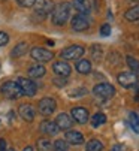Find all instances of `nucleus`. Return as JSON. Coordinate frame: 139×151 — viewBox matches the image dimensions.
Instances as JSON below:
<instances>
[{"instance_id": "29", "label": "nucleus", "mask_w": 139, "mask_h": 151, "mask_svg": "<svg viewBox=\"0 0 139 151\" xmlns=\"http://www.w3.org/2000/svg\"><path fill=\"white\" fill-rule=\"evenodd\" d=\"M91 52H93V57H94L96 60H100V57H102V50H100V45H93Z\"/></svg>"}, {"instance_id": "22", "label": "nucleus", "mask_w": 139, "mask_h": 151, "mask_svg": "<svg viewBox=\"0 0 139 151\" xmlns=\"http://www.w3.org/2000/svg\"><path fill=\"white\" fill-rule=\"evenodd\" d=\"M36 148L37 151H53V142L48 138H40L36 142Z\"/></svg>"}, {"instance_id": "24", "label": "nucleus", "mask_w": 139, "mask_h": 151, "mask_svg": "<svg viewBox=\"0 0 139 151\" xmlns=\"http://www.w3.org/2000/svg\"><path fill=\"white\" fill-rule=\"evenodd\" d=\"M103 150V144L99 141V139H90L87 142V147H85V151H102Z\"/></svg>"}, {"instance_id": "11", "label": "nucleus", "mask_w": 139, "mask_h": 151, "mask_svg": "<svg viewBox=\"0 0 139 151\" xmlns=\"http://www.w3.org/2000/svg\"><path fill=\"white\" fill-rule=\"evenodd\" d=\"M53 70L55 73V76H63V78H67L69 75H71L72 72V68H71V64H69L67 61H55L53 64Z\"/></svg>"}, {"instance_id": "3", "label": "nucleus", "mask_w": 139, "mask_h": 151, "mask_svg": "<svg viewBox=\"0 0 139 151\" xmlns=\"http://www.w3.org/2000/svg\"><path fill=\"white\" fill-rule=\"evenodd\" d=\"M93 94H94L96 97H99V99H102V100H108L115 94V88H114V85H111L108 82H100V84L94 85Z\"/></svg>"}, {"instance_id": "16", "label": "nucleus", "mask_w": 139, "mask_h": 151, "mask_svg": "<svg viewBox=\"0 0 139 151\" xmlns=\"http://www.w3.org/2000/svg\"><path fill=\"white\" fill-rule=\"evenodd\" d=\"M39 129H40L42 133L48 135V136H53V135H55L57 132H60L58 127H57V124H55V121H51V120H43V121L40 123Z\"/></svg>"}, {"instance_id": "28", "label": "nucleus", "mask_w": 139, "mask_h": 151, "mask_svg": "<svg viewBox=\"0 0 139 151\" xmlns=\"http://www.w3.org/2000/svg\"><path fill=\"white\" fill-rule=\"evenodd\" d=\"M53 82H54L55 87H64V85L67 84V79L63 78V76H55V78L53 79Z\"/></svg>"}, {"instance_id": "32", "label": "nucleus", "mask_w": 139, "mask_h": 151, "mask_svg": "<svg viewBox=\"0 0 139 151\" xmlns=\"http://www.w3.org/2000/svg\"><path fill=\"white\" fill-rule=\"evenodd\" d=\"M100 35L102 36H109L111 35V26L109 24H103L100 27Z\"/></svg>"}, {"instance_id": "14", "label": "nucleus", "mask_w": 139, "mask_h": 151, "mask_svg": "<svg viewBox=\"0 0 139 151\" xmlns=\"http://www.w3.org/2000/svg\"><path fill=\"white\" fill-rule=\"evenodd\" d=\"M55 124L58 127V130H69V129L72 127L73 124V120L71 118V115H67V114H58L57 118H55Z\"/></svg>"}, {"instance_id": "19", "label": "nucleus", "mask_w": 139, "mask_h": 151, "mask_svg": "<svg viewBox=\"0 0 139 151\" xmlns=\"http://www.w3.org/2000/svg\"><path fill=\"white\" fill-rule=\"evenodd\" d=\"M45 72H46V69L42 66V64H33V66L29 68V75H30V78H33V79L43 76Z\"/></svg>"}, {"instance_id": "8", "label": "nucleus", "mask_w": 139, "mask_h": 151, "mask_svg": "<svg viewBox=\"0 0 139 151\" xmlns=\"http://www.w3.org/2000/svg\"><path fill=\"white\" fill-rule=\"evenodd\" d=\"M30 55L35 61H39V63H45V61H50L54 58V52L46 50V48H33L30 51Z\"/></svg>"}, {"instance_id": "5", "label": "nucleus", "mask_w": 139, "mask_h": 151, "mask_svg": "<svg viewBox=\"0 0 139 151\" xmlns=\"http://www.w3.org/2000/svg\"><path fill=\"white\" fill-rule=\"evenodd\" d=\"M33 8H35V14L36 15H39L40 18H45V17H48L53 12L54 5H53L51 0H36Z\"/></svg>"}, {"instance_id": "35", "label": "nucleus", "mask_w": 139, "mask_h": 151, "mask_svg": "<svg viewBox=\"0 0 139 151\" xmlns=\"http://www.w3.org/2000/svg\"><path fill=\"white\" fill-rule=\"evenodd\" d=\"M22 151H35V150H33L32 147H26V148H24V150H22Z\"/></svg>"}, {"instance_id": "21", "label": "nucleus", "mask_w": 139, "mask_h": 151, "mask_svg": "<svg viewBox=\"0 0 139 151\" xmlns=\"http://www.w3.org/2000/svg\"><path fill=\"white\" fill-rule=\"evenodd\" d=\"M124 18L127 21H138L139 19V5H135V6L129 8L124 14Z\"/></svg>"}, {"instance_id": "34", "label": "nucleus", "mask_w": 139, "mask_h": 151, "mask_svg": "<svg viewBox=\"0 0 139 151\" xmlns=\"http://www.w3.org/2000/svg\"><path fill=\"white\" fill-rule=\"evenodd\" d=\"M0 151H8V148H6V141H5V139H0Z\"/></svg>"}, {"instance_id": "27", "label": "nucleus", "mask_w": 139, "mask_h": 151, "mask_svg": "<svg viewBox=\"0 0 139 151\" xmlns=\"http://www.w3.org/2000/svg\"><path fill=\"white\" fill-rule=\"evenodd\" d=\"M53 150L54 151H69V144L64 139H57L53 144Z\"/></svg>"}, {"instance_id": "2", "label": "nucleus", "mask_w": 139, "mask_h": 151, "mask_svg": "<svg viewBox=\"0 0 139 151\" xmlns=\"http://www.w3.org/2000/svg\"><path fill=\"white\" fill-rule=\"evenodd\" d=\"M0 91H2V94L6 99H12V100H15V99L21 97V96H24V94H22V91H21V88H19L18 82H15V81H6V82H3V85L0 87Z\"/></svg>"}, {"instance_id": "15", "label": "nucleus", "mask_w": 139, "mask_h": 151, "mask_svg": "<svg viewBox=\"0 0 139 151\" xmlns=\"http://www.w3.org/2000/svg\"><path fill=\"white\" fill-rule=\"evenodd\" d=\"M64 141L67 144H72V145H81L84 142V136L81 132L78 130H66L64 135Z\"/></svg>"}, {"instance_id": "23", "label": "nucleus", "mask_w": 139, "mask_h": 151, "mask_svg": "<svg viewBox=\"0 0 139 151\" xmlns=\"http://www.w3.org/2000/svg\"><path fill=\"white\" fill-rule=\"evenodd\" d=\"M126 61H127V66L130 68V72L135 76H139V61L135 57H132V55H127L126 57Z\"/></svg>"}, {"instance_id": "4", "label": "nucleus", "mask_w": 139, "mask_h": 151, "mask_svg": "<svg viewBox=\"0 0 139 151\" xmlns=\"http://www.w3.org/2000/svg\"><path fill=\"white\" fill-rule=\"evenodd\" d=\"M55 108H57V102L53 97H43L37 103V109L43 117H50L51 114H54Z\"/></svg>"}, {"instance_id": "20", "label": "nucleus", "mask_w": 139, "mask_h": 151, "mask_svg": "<svg viewBox=\"0 0 139 151\" xmlns=\"http://www.w3.org/2000/svg\"><path fill=\"white\" fill-rule=\"evenodd\" d=\"M76 70L81 73V75H87V73H90L91 72V63L88 61V60H85V58H82V60H78L76 61Z\"/></svg>"}, {"instance_id": "26", "label": "nucleus", "mask_w": 139, "mask_h": 151, "mask_svg": "<svg viewBox=\"0 0 139 151\" xmlns=\"http://www.w3.org/2000/svg\"><path fill=\"white\" fill-rule=\"evenodd\" d=\"M129 124L132 127V130L135 133H139V117L136 112H130L129 114Z\"/></svg>"}, {"instance_id": "30", "label": "nucleus", "mask_w": 139, "mask_h": 151, "mask_svg": "<svg viewBox=\"0 0 139 151\" xmlns=\"http://www.w3.org/2000/svg\"><path fill=\"white\" fill-rule=\"evenodd\" d=\"M17 2H18V5L22 6V8H32V6L35 5L36 0H17Z\"/></svg>"}, {"instance_id": "33", "label": "nucleus", "mask_w": 139, "mask_h": 151, "mask_svg": "<svg viewBox=\"0 0 139 151\" xmlns=\"http://www.w3.org/2000/svg\"><path fill=\"white\" fill-rule=\"evenodd\" d=\"M111 151H126V148H124V145L117 144V145H114V147L111 148Z\"/></svg>"}, {"instance_id": "25", "label": "nucleus", "mask_w": 139, "mask_h": 151, "mask_svg": "<svg viewBox=\"0 0 139 151\" xmlns=\"http://www.w3.org/2000/svg\"><path fill=\"white\" fill-rule=\"evenodd\" d=\"M90 123H91L93 127H99V126H102V124L106 123V115L102 114V112H97V114L93 115V118L90 120Z\"/></svg>"}, {"instance_id": "13", "label": "nucleus", "mask_w": 139, "mask_h": 151, "mask_svg": "<svg viewBox=\"0 0 139 151\" xmlns=\"http://www.w3.org/2000/svg\"><path fill=\"white\" fill-rule=\"evenodd\" d=\"M72 120L79 123V124H85L88 120H90V115H88V111L82 106H78V108H73L72 109Z\"/></svg>"}, {"instance_id": "12", "label": "nucleus", "mask_w": 139, "mask_h": 151, "mask_svg": "<svg viewBox=\"0 0 139 151\" xmlns=\"http://www.w3.org/2000/svg\"><path fill=\"white\" fill-rule=\"evenodd\" d=\"M18 114H19V117L24 120V121L30 123V121L35 120L36 111H35V108H33L30 103H24V105H21V106L18 108Z\"/></svg>"}, {"instance_id": "7", "label": "nucleus", "mask_w": 139, "mask_h": 151, "mask_svg": "<svg viewBox=\"0 0 139 151\" xmlns=\"http://www.w3.org/2000/svg\"><path fill=\"white\" fill-rule=\"evenodd\" d=\"M17 82H18L19 88H21V91H22V94H24V96L32 97V96L36 94V91H37V85H36V82H35L33 79H29V78H19Z\"/></svg>"}, {"instance_id": "17", "label": "nucleus", "mask_w": 139, "mask_h": 151, "mask_svg": "<svg viewBox=\"0 0 139 151\" xmlns=\"http://www.w3.org/2000/svg\"><path fill=\"white\" fill-rule=\"evenodd\" d=\"M72 6L75 11H78V14L81 15H88L91 12V8H90V3L88 0H72Z\"/></svg>"}, {"instance_id": "37", "label": "nucleus", "mask_w": 139, "mask_h": 151, "mask_svg": "<svg viewBox=\"0 0 139 151\" xmlns=\"http://www.w3.org/2000/svg\"><path fill=\"white\" fill-rule=\"evenodd\" d=\"M129 2H138V0H129Z\"/></svg>"}, {"instance_id": "10", "label": "nucleus", "mask_w": 139, "mask_h": 151, "mask_svg": "<svg viewBox=\"0 0 139 151\" xmlns=\"http://www.w3.org/2000/svg\"><path fill=\"white\" fill-rule=\"evenodd\" d=\"M117 81L121 87L124 88H132L135 85H138V76H135L132 72H123L117 76Z\"/></svg>"}, {"instance_id": "18", "label": "nucleus", "mask_w": 139, "mask_h": 151, "mask_svg": "<svg viewBox=\"0 0 139 151\" xmlns=\"http://www.w3.org/2000/svg\"><path fill=\"white\" fill-rule=\"evenodd\" d=\"M27 51H29V45L26 44V42H19V44H17V45L14 47V50L11 51V57H14V58L22 57Z\"/></svg>"}, {"instance_id": "6", "label": "nucleus", "mask_w": 139, "mask_h": 151, "mask_svg": "<svg viewBox=\"0 0 139 151\" xmlns=\"http://www.w3.org/2000/svg\"><path fill=\"white\" fill-rule=\"evenodd\" d=\"M84 52H85L84 47H81V45H71V47H66L61 51L60 55L64 60H78V58H81L84 55Z\"/></svg>"}, {"instance_id": "9", "label": "nucleus", "mask_w": 139, "mask_h": 151, "mask_svg": "<svg viewBox=\"0 0 139 151\" xmlns=\"http://www.w3.org/2000/svg\"><path fill=\"white\" fill-rule=\"evenodd\" d=\"M90 24H91V21H90L88 15H81V14L75 15L72 18V23H71V26L75 32H84L90 27Z\"/></svg>"}, {"instance_id": "31", "label": "nucleus", "mask_w": 139, "mask_h": 151, "mask_svg": "<svg viewBox=\"0 0 139 151\" xmlns=\"http://www.w3.org/2000/svg\"><path fill=\"white\" fill-rule=\"evenodd\" d=\"M8 42H9V36H8V33H5V32L0 30V47H5Z\"/></svg>"}, {"instance_id": "1", "label": "nucleus", "mask_w": 139, "mask_h": 151, "mask_svg": "<svg viewBox=\"0 0 139 151\" xmlns=\"http://www.w3.org/2000/svg\"><path fill=\"white\" fill-rule=\"evenodd\" d=\"M71 8H72V5L67 2H61V3L55 5L51 12L53 23L55 26H64L69 21V18H71Z\"/></svg>"}, {"instance_id": "36", "label": "nucleus", "mask_w": 139, "mask_h": 151, "mask_svg": "<svg viewBox=\"0 0 139 151\" xmlns=\"http://www.w3.org/2000/svg\"><path fill=\"white\" fill-rule=\"evenodd\" d=\"M8 151H15V150H14V148H9V150H8Z\"/></svg>"}]
</instances>
